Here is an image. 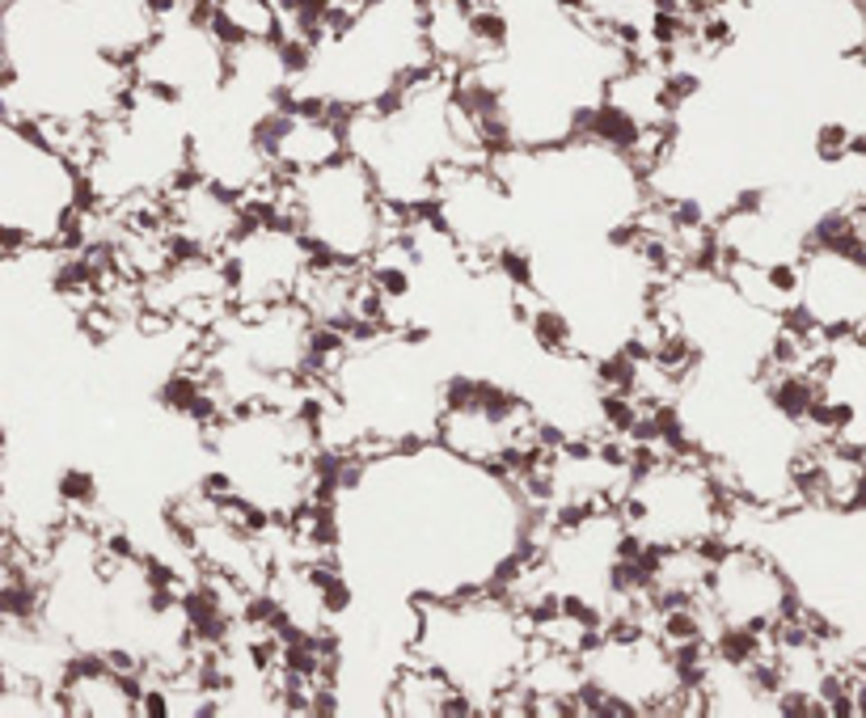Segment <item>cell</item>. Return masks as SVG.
Returning <instances> with one entry per match:
<instances>
[{"instance_id": "4", "label": "cell", "mask_w": 866, "mask_h": 718, "mask_svg": "<svg viewBox=\"0 0 866 718\" xmlns=\"http://www.w3.org/2000/svg\"><path fill=\"white\" fill-rule=\"evenodd\" d=\"M617 512L642 550H689L727 541L736 494L702 453L664 444V453H634Z\"/></svg>"}, {"instance_id": "1", "label": "cell", "mask_w": 866, "mask_h": 718, "mask_svg": "<svg viewBox=\"0 0 866 718\" xmlns=\"http://www.w3.org/2000/svg\"><path fill=\"white\" fill-rule=\"evenodd\" d=\"M325 503L334 562L368 605L499 588L533 550L537 507L520 478L436 440L334 457Z\"/></svg>"}, {"instance_id": "6", "label": "cell", "mask_w": 866, "mask_h": 718, "mask_svg": "<svg viewBox=\"0 0 866 718\" xmlns=\"http://www.w3.org/2000/svg\"><path fill=\"white\" fill-rule=\"evenodd\" d=\"M280 216L309 241L313 259L330 266H368L402 225L377 178L352 153L280 182Z\"/></svg>"}, {"instance_id": "2", "label": "cell", "mask_w": 866, "mask_h": 718, "mask_svg": "<svg viewBox=\"0 0 866 718\" xmlns=\"http://www.w3.org/2000/svg\"><path fill=\"white\" fill-rule=\"evenodd\" d=\"M212 482L262 524H292L325 499L330 457L305 406H233L207 423Z\"/></svg>"}, {"instance_id": "9", "label": "cell", "mask_w": 866, "mask_h": 718, "mask_svg": "<svg viewBox=\"0 0 866 718\" xmlns=\"http://www.w3.org/2000/svg\"><path fill=\"white\" fill-rule=\"evenodd\" d=\"M795 318L829 338L866 334V250L850 237H811L795 262Z\"/></svg>"}, {"instance_id": "8", "label": "cell", "mask_w": 866, "mask_h": 718, "mask_svg": "<svg viewBox=\"0 0 866 718\" xmlns=\"http://www.w3.org/2000/svg\"><path fill=\"white\" fill-rule=\"evenodd\" d=\"M233 304H280L296 300L318 266L309 241L284 216H246V225L221 250Z\"/></svg>"}, {"instance_id": "7", "label": "cell", "mask_w": 866, "mask_h": 718, "mask_svg": "<svg viewBox=\"0 0 866 718\" xmlns=\"http://www.w3.org/2000/svg\"><path fill=\"white\" fill-rule=\"evenodd\" d=\"M714 634H770L786 618L799 613V591L791 584L786 566L752 546V541H719L707 566V584L698 591Z\"/></svg>"}, {"instance_id": "10", "label": "cell", "mask_w": 866, "mask_h": 718, "mask_svg": "<svg viewBox=\"0 0 866 718\" xmlns=\"http://www.w3.org/2000/svg\"><path fill=\"white\" fill-rule=\"evenodd\" d=\"M385 715H406V718H449V715H470V706L461 702V693L427 663L418 659H402L385 693Z\"/></svg>"}, {"instance_id": "5", "label": "cell", "mask_w": 866, "mask_h": 718, "mask_svg": "<svg viewBox=\"0 0 866 718\" xmlns=\"http://www.w3.org/2000/svg\"><path fill=\"white\" fill-rule=\"evenodd\" d=\"M707 647L680 651L651 621L605 625L583 651V715H685Z\"/></svg>"}, {"instance_id": "3", "label": "cell", "mask_w": 866, "mask_h": 718, "mask_svg": "<svg viewBox=\"0 0 866 718\" xmlns=\"http://www.w3.org/2000/svg\"><path fill=\"white\" fill-rule=\"evenodd\" d=\"M537 647L533 613L503 588L415 600L411 659L436 668L470 715H503Z\"/></svg>"}]
</instances>
